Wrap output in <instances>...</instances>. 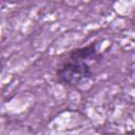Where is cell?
Returning a JSON list of instances; mask_svg holds the SVG:
<instances>
[{
  "mask_svg": "<svg viewBox=\"0 0 135 135\" xmlns=\"http://www.w3.org/2000/svg\"><path fill=\"white\" fill-rule=\"evenodd\" d=\"M55 75L61 84L78 88L92 79L93 70L89 62L68 55V58L59 63Z\"/></svg>",
  "mask_w": 135,
  "mask_h": 135,
  "instance_id": "1",
  "label": "cell"
},
{
  "mask_svg": "<svg viewBox=\"0 0 135 135\" xmlns=\"http://www.w3.org/2000/svg\"><path fill=\"white\" fill-rule=\"evenodd\" d=\"M96 44L97 43H91V44L85 45V46L74 49V50H72L69 53V55L72 56V57H76V58L82 59V60H84L86 62H90V61H94V62L99 61L101 59V54H99L97 52Z\"/></svg>",
  "mask_w": 135,
  "mask_h": 135,
  "instance_id": "2",
  "label": "cell"
}]
</instances>
